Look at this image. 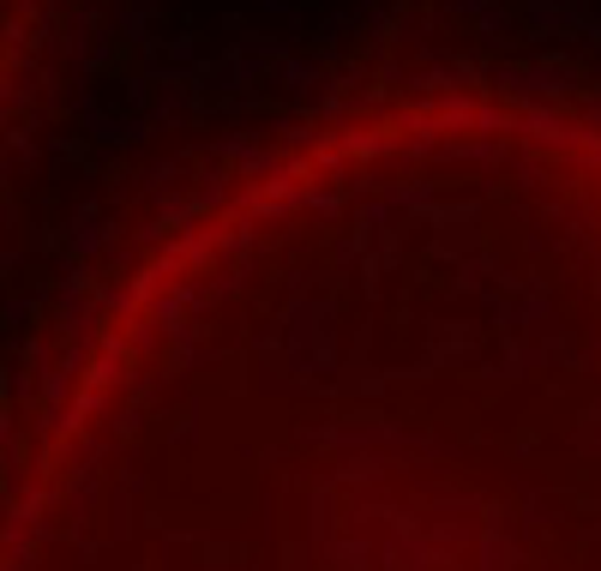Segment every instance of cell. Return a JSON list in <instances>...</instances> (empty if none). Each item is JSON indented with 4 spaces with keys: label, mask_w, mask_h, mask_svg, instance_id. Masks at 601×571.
<instances>
[{
    "label": "cell",
    "mask_w": 601,
    "mask_h": 571,
    "mask_svg": "<svg viewBox=\"0 0 601 571\" xmlns=\"http://www.w3.org/2000/svg\"><path fill=\"white\" fill-rule=\"evenodd\" d=\"M277 421L169 439L133 535L91 523L67 571H601V373L355 379Z\"/></svg>",
    "instance_id": "cell-1"
}]
</instances>
